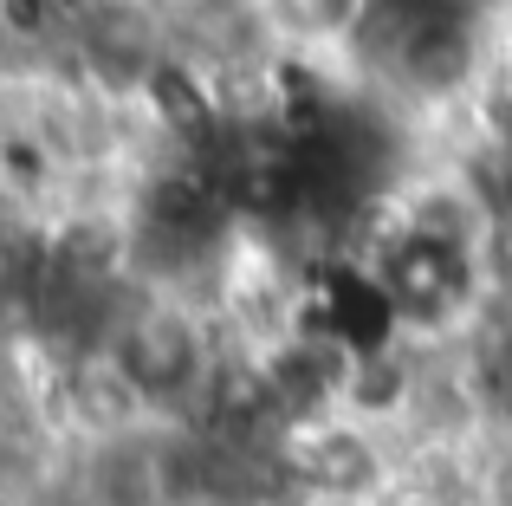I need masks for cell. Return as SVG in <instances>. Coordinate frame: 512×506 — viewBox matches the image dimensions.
<instances>
[{"instance_id": "obj_5", "label": "cell", "mask_w": 512, "mask_h": 506, "mask_svg": "<svg viewBox=\"0 0 512 506\" xmlns=\"http://www.w3.org/2000/svg\"><path fill=\"white\" fill-rule=\"evenodd\" d=\"M253 7H260V26L279 46H299V52L344 46L370 20V0H253Z\"/></svg>"}, {"instance_id": "obj_6", "label": "cell", "mask_w": 512, "mask_h": 506, "mask_svg": "<svg viewBox=\"0 0 512 506\" xmlns=\"http://www.w3.org/2000/svg\"><path fill=\"white\" fill-rule=\"evenodd\" d=\"M487 500H493V506H512V455H506V461H493V474H487Z\"/></svg>"}, {"instance_id": "obj_2", "label": "cell", "mask_w": 512, "mask_h": 506, "mask_svg": "<svg viewBox=\"0 0 512 506\" xmlns=\"http://www.w3.org/2000/svg\"><path fill=\"white\" fill-rule=\"evenodd\" d=\"M299 481H305V506H370L383 487V455H376L370 429L350 416L318 422L299 442Z\"/></svg>"}, {"instance_id": "obj_1", "label": "cell", "mask_w": 512, "mask_h": 506, "mask_svg": "<svg viewBox=\"0 0 512 506\" xmlns=\"http://www.w3.org/2000/svg\"><path fill=\"white\" fill-rule=\"evenodd\" d=\"M111 357L124 364V377L143 390V403H175L201 383L208 370V344H201L195 318L175 305H150L124 325V338L111 344Z\"/></svg>"}, {"instance_id": "obj_4", "label": "cell", "mask_w": 512, "mask_h": 506, "mask_svg": "<svg viewBox=\"0 0 512 506\" xmlns=\"http://www.w3.org/2000/svg\"><path fill=\"white\" fill-rule=\"evenodd\" d=\"M396 72L415 91H461L474 78V26L467 20H422L396 46Z\"/></svg>"}, {"instance_id": "obj_7", "label": "cell", "mask_w": 512, "mask_h": 506, "mask_svg": "<svg viewBox=\"0 0 512 506\" xmlns=\"http://www.w3.org/2000/svg\"><path fill=\"white\" fill-rule=\"evenodd\" d=\"M260 506H305V500H260Z\"/></svg>"}, {"instance_id": "obj_3", "label": "cell", "mask_w": 512, "mask_h": 506, "mask_svg": "<svg viewBox=\"0 0 512 506\" xmlns=\"http://www.w3.org/2000/svg\"><path fill=\"white\" fill-rule=\"evenodd\" d=\"M65 409H72V422L91 429V435H124V429L143 422L150 403H143V390L124 377V364L104 351V357H85V364L65 377Z\"/></svg>"}]
</instances>
